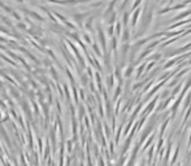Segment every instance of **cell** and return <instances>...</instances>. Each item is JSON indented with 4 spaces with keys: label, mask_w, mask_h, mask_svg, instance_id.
I'll return each instance as SVG.
<instances>
[{
    "label": "cell",
    "mask_w": 191,
    "mask_h": 166,
    "mask_svg": "<svg viewBox=\"0 0 191 166\" xmlns=\"http://www.w3.org/2000/svg\"><path fill=\"white\" fill-rule=\"evenodd\" d=\"M140 13H142V10L140 9H135L134 12H133V16H131V18H130V23H131V27L134 29V27L136 26V23H138V18H139V16Z\"/></svg>",
    "instance_id": "6da1fadb"
},
{
    "label": "cell",
    "mask_w": 191,
    "mask_h": 166,
    "mask_svg": "<svg viewBox=\"0 0 191 166\" xmlns=\"http://www.w3.org/2000/svg\"><path fill=\"white\" fill-rule=\"evenodd\" d=\"M129 40H130V30H129L127 27H125V29L122 30L121 42H122V44H125V43H129Z\"/></svg>",
    "instance_id": "7a4b0ae2"
},
{
    "label": "cell",
    "mask_w": 191,
    "mask_h": 166,
    "mask_svg": "<svg viewBox=\"0 0 191 166\" xmlns=\"http://www.w3.org/2000/svg\"><path fill=\"white\" fill-rule=\"evenodd\" d=\"M129 21H130V13L129 12H124V16H122V21H121V23H122V26H124V29L127 26V23Z\"/></svg>",
    "instance_id": "3957f363"
},
{
    "label": "cell",
    "mask_w": 191,
    "mask_h": 166,
    "mask_svg": "<svg viewBox=\"0 0 191 166\" xmlns=\"http://www.w3.org/2000/svg\"><path fill=\"white\" fill-rule=\"evenodd\" d=\"M156 101H157V97H156V99H155V100H154V101H152V102H151V104H150V105H148V106H147V108H146V109H144V110H143V113H142V114H143V116H147V113H150V112H151V110H152V109H154V108H155V104H156Z\"/></svg>",
    "instance_id": "277c9868"
},
{
    "label": "cell",
    "mask_w": 191,
    "mask_h": 166,
    "mask_svg": "<svg viewBox=\"0 0 191 166\" xmlns=\"http://www.w3.org/2000/svg\"><path fill=\"white\" fill-rule=\"evenodd\" d=\"M133 72H134V65H129V68L127 69H125V72H124V77L125 78H129V77H130L131 76V73Z\"/></svg>",
    "instance_id": "5b68a950"
},
{
    "label": "cell",
    "mask_w": 191,
    "mask_h": 166,
    "mask_svg": "<svg viewBox=\"0 0 191 166\" xmlns=\"http://www.w3.org/2000/svg\"><path fill=\"white\" fill-rule=\"evenodd\" d=\"M121 29H122V23L121 22H117L116 23V26H115V30H116V35H117V38H120L121 39Z\"/></svg>",
    "instance_id": "8992f818"
},
{
    "label": "cell",
    "mask_w": 191,
    "mask_h": 166,
    "mask_svg": "<svg viewBox=\"0 0 191 166\" xmlns=\"http://www.w3.org/2000/svg\"><path fill=\"white\" fill-rule=\"evenodd\" d=\"M144 68H146V62H144V64H142L138 69L135 70V76H136V78H139V77H140V73L143 72V69H144Z\"/></svg>",
    "instance_id": "52a82bcc"
},
{
    "label": "cell",
    "mask_w": 191,
    "mask_h": 166,
    "mask_svg": "<svg viewBox=\"0 0 191 166\" xmlns=\"http://www.w3.org/2000/svg\"><path fill=\"white\" fill-rule=\"evenodd\" d=\"M181 86H182V84H178V86H177V87H175V88L173 90V92H172V93H173V96L175 95V92H178V91H179V88H181Z\"/></svg>",
    "instance_id": "ba28073f"
},
{
    "label": "cell",
    "mask_w": 191,
    "mask_h": 166,
    "mask_svg": "<svg viewBox=\"0 0 191 166\" xmlns=\"http://www.w3.org/2000/svg\"><path fill=\"white\" fill-rule=\"evenodd\" d=\"M140 166H144V165H140Z\"/></svg>",
    "instance_id": "9c48e42d"
}]
</instances>
